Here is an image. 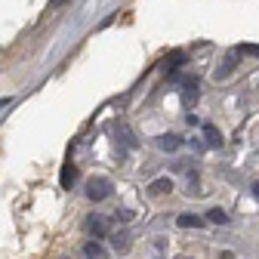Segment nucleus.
<instances>
[{"label":"nucleus","instance_id":"f257e3e1","mask_svg":"<svg viewBox=\"0 0 259 259\" xmlns=\"http://www.w3.org/2000/svg\"><path fill=\"white\" fill-rule=\"evenodd\" d=\"M111 194V182L108 179H93L90 185H87V198L90 201H105Z\"/></svg>","mask_w":259,"mask_h":259},{"label":"nucleus","instance_id":"f03ea898","mask_svg":"<svg viewBox=\"0 0 259 259\" xmlns=\"http://www.w3.org/2000/svg\"><path fill=\"white\" fill-rule=\"evenodd\" d=\"M83 259H105V247H102L99 241L83 244Z\"/></svg>","mask_w":259,"mask_h":259},{"label":"nucleus","instance_id":"7ed1b4c3","mask_svg":"<svg viewBox=\"0 0 259 259\" xmlns=\"http://www.w3.org/2000/svg\"><path fill=\"white\" fill-rule=\"evenodd\" d=\"M235 62H238V53H232L229 59H225V62H222V68L216 71V80H222V77H229V74L235 71Z\"/></svg>","mask_w":259,"mask_h":259},{"label":"nucleus","instance_id":"20e7f679","mask_svg":"<svg viewBox=\"0 0 259 259\" xmlns=\"http://www.w3.org/2000/svg\"><path fill=\"white\" fill-rule=\"evenodd\" d=\"M176 225H179V229H201V225H204V219H198V216H179L176 219Z\"/></svg>","mask_w":259,"mask_h":259},{"label":"nucleus","instance_id":"39448f33","mask_svg":"<svg viewBox=\"0 0 259 259\" xmlns=\"http://www.w3.org/2000/svg\"><path fill=\"white\" fill-rule=\"evenodd\" d=\"M182 62H185V53H179V50H176V53H170V56L164 59V68H167V71H170V68H179Z\"/></svg>","mask_w":259,"mask_h":259},{"label":"nucleus","instance_id":"423d86ee","mask_svg":"<svg viewBox=\"0 0 259 259\" xmlns=\"http://www.w3.org/2000/svg\"><path fill=\"white\" fill-rule=\"evenodd\" d=\"M74 179H77V170L71 164H65V170H62V188H71Z\"/></svg>","mask_w":259,"mask_h":259},{"label":"nucleus","instance_id":"0eeeda50","mask_svg":"<svg viewBox=\"0 0 259 259\" xmlns=\"http://www.w3.org/2000/svg\"><path fill=\"white\" fill-rule=\"evenodd\" d=\"M204 136H207V145H213V148H216V145H222V136L216 133V126H210V123L204 126Z\"/></svg>","mask_w":259,"mask_h":259},{"label":"nucleus","instance_id":"6e6552de","mask_svg":"<svg viewBox=\"0 0 259 259\" xmlns=\"http://www.w3.org/2000/svg\"><path fill=\"white\" fill-rule=\"evenodd\" d=\"M179 145H182L179 136H160V148H164V151H176Z\"/></svg>","mask_w":259,"mask_h":259},{"label":"nucleus","instance_id":"1a4fd4ad","mask_svg":"<svg viewBox=\"0 0 259 259\" xmlns=\"http://www.w3.org/2000/svg\"><path fill=\"white\" fill-rule=\"evenodd\" d=\"M170 188H173L170 179H157V182H151V194H167Z\"/></svg>","mask_w":259,"mask_h":259},{"label":"nucleus","instance_id":"9d476101","mask_svg":"<svg viewBox=\"0 0 259 259\" xmlns=\"http://www.w3.org/2000/svg\"><path fill=\"white\" fill-rule=\"evenodd\" d=\"M207 219H210V222H216V225H225V222H229V216H225V210H219V207H213Z\"/></svg>","mask_w":259,"mask_h":259},{"label":"nucleus","instance_id":"9b49d317","mask_svg":"<svg viewBox=\"0 0 259 259\" xmlns=\"http://www.w3.org/2000/svg\"><path fill=\"white\" fill-rule=\"evenodd\" d=\"M90 232L99 238V235H105V219H90Z\"/></svg>","mask_w":259,"mask_h":259},{"label":"nucleus","instance_id":"f8f14e48","mask_svg":"<svg viewBox=\"0 0 259 259\" xmlns=\"http://www.w3.org/2000/svg\"><path fill=\"white\" fill-rule=\"evenodd\" d=\"M111 244H114V250H120V253H123V250H130L126 235H114V238H111Z\"/></svg>","mask_w":259,"mask_h":259},{"label":"nucleus","instance_id":"ddd939ff","mask_svg":"<svg viewBox=\"0 0 259 259\" xmlns=\"http://www.w3.org/2000/svg\"><path fill=\"white\" fill-rule=\"evenodd\" d=\"M182 99H185V102L198 99V83H185V93H182Z\"/></svg>","mask_w":259,"mask_h":259},{"label":"nucleus","instance_id":"4468645a","mask_svg":"<svg viewBox=\"0 0 259 259\" xmlns=\"http://www.w3.org/2000/svg\"><path fill=\"white\" fill-rule=\"evenodd\" d=\"M241 53H247V56H259V47H256V44H247V47H241Z\"/></svg>","mask_w":259,"mask_h":259},{"label":"nucleus","instance_id":"2eb2a0df","mask_svg":"<svg viewBox=\"0 0 259 259\" xmlns=\"http://www.w3.org/2000/svg\"><path fill=\"white\" fill-rule=\"evenodd\" d=\"M62 4H65V0H50V7H53V10H59Z\"/></svg>","mask_w":259,"mask_h":259},{"label":"nucleus","instance_id":"dca6fc26","mask_svg":"<svg viewBox=\"0 0 259 259\" xmlns=\"http://www.w3.org/2000/svg\"><path fill=\"white\" fill-rule=\"evenodd\" d=\"M219 259H235V256H232V253H229V250H225V253H222V256H219Z\"/></svg>","mask_w":259,"mask_h":259},{"label":"nucleus","instance_id":"f3484780","mask_svg":"<svg viewBox=\"0 0 259 259\" xmlns=\"http://www.w3.org/2000/svg\"><path fill=\"white\" fill-rule=\"evenodd\" d=\"M253 194H256V198H259V182H253Z\"/></svg>","mask_w":259,"mask_h":259}]
</instances>
